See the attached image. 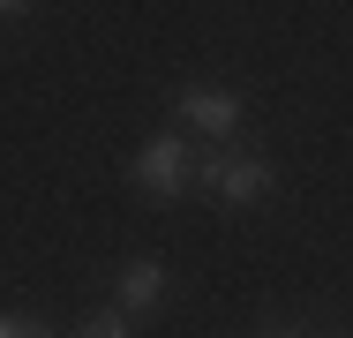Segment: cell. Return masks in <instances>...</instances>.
<instances>
[{"label": "cell", "instance_id": "6da1fadb", "mask_svg": "<svg viewBox=\"0 0 353 338\" xmlns=\"http://www.w3.org/2000/svg\"><path fill=\"white\" fill-rule=\"evenodd\" d=\"M188 196L218 203V210H263V203L279 196V166L256 150V143H241V135H218L196 150V188Z\"/></svg>", "mask_w": 353, "mask_h": 338}, {"label": "cell", "instance_id": "7a4b0ae2", "mask_svg": "<svg viewBox=\"0 0 353 338\" xmlns=\"http://www.w3.org/2000/svg\"><path fill=\"white\" fill-rule=\"evenodd\" d=\"M128 188H136L143 203H158V210H173V203L196 188V143H188L181 128L143 135V150L128 158Z\"/></svg>", "mask_w": 353, "mask_h": 338}, {"label": "cell", "instance_id": "3957f363", "mask_svg": "<svg viewBox=\"0 0 353 338\" xmlns=\"http://www.w3.org/2000/svg\"><path fill=\"white\" fill-rule=\"evenodd\" d=\"M173 121H181V135L218 143V135H241L248 98H241V90H225V83H181V90H173Z\"/></svg>", "mask_w": 353, "mask_h": 338}, {"label": "cell", "instance_id": "277c9868", "mask_svg": "<svg viewBox=\"0 0 353 338\" xmlns=\"http://www.w3.org/2000/svg\"><path fill=\"white\" fill-rule=\"evenodd\" d=\"M105 293H113V308H128V316H158V308L173 301V270L158 264V256H128V264H113Z\"/></svg>", "mask_w": 353, "mask_h": 338}, {"label": "cell", "instance_id": "5b68a950", "mask_svg": "<svg viewBox=\"0 0 353 338\" xmlns=\"http://www.w3.org/2000/svg\"><path fill=\"white\" fill-rule=\"evenodd\" d=\"M75 338H136V316L113 308V301H105V308H83V316H75Z\"/></svg>", "mask_w": 353, "mask_h": 338}, {"label": "cell", "instance_id": "8992f818", "mask_svg": "<svg viewBox=\"0 0 353 338\" xmlns=\"http://www.w3.org/2000/svg\"><path fill=\"white\" fill-rule=\"evenodd\" d=\"M256 338H323V331H301V324H263Z\"/></svg>", "mask_w": 353, "mask_h": 338}, {"label": "cell", "instance_id": "52a82bcc", "mask_svg": "<svg viewBox=\"0 0 353 338\" xmlns=\"http://www.w3.org/2000/svg\"><path fill=\"white\" fill-rule=\"evenodd\" d=\"M30 324L38 316H0V338H30Z\"/></svg>", "mask_w": 353, "mask_h": 338}, {"label": "cell", "instance_id": "ba28073f", "mask_svg": "<svg viewBox=\"0 0 353 338\" xmlns=\"http://www.w3.org/2000/svg\"><path fill=\"white\" fill-rule=\"evenodd\" d=\"M30 8H38V0H0V23H23Z\"/></svg>", "mask_w": 353, "mask_h": 338}, {"label": "cell", "instance_id": "9c48e42d", "mask_svg": "<svg viewBox=\"0 0 353 338\" xmlns=\"http://www.w3.org/2000/svg\"><path fill=\"white\" fill-rule=\"evenodd\" d=\"M30 338H53V331H46V324H30Z\"/></svg>", "mask_w": 353, "mask_h": 338}]
</instances>
